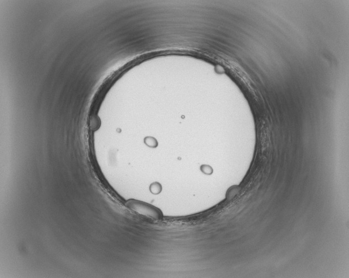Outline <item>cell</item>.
I'll list each match as a JSON object with an SVG mask.
<instances>
[{"label": "cell", "instance_id": "6da1fadb", "mask_svg": "<svg viewBox=\"0 0 349 278\" xmlns=\"http://www.w3.org/2000/svg\"><path fill=\"white\" fill-rule=\"evenodd\" d=\"M129 207L140 215L158 219L160 218L159 211L150 205L138 201H131L128 204Z\"/></svg>", "mask_w": 349, "mask_h": 278}]
</instances>
